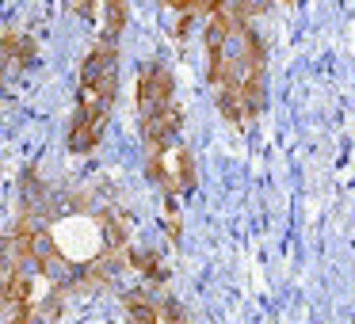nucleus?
<instances>
[{"label": "nucleus", "instance_id": "f257e3e1", "mask_svg": "<svg viewBox=\"0 0 355 324\" xmlns=\"http://www.w3.org/2000/svg\"><path fill=\"white\" fill-rule=\"evenodd\" d=\"M149 176H153L168 195H184L195 187V164H191V156H187V149L180 145V138L168 141V145L149 149Z\"/></svg>", "mask_w": 355, "mask_h": 324}, {"label": "nucleus", "instance_id": "f03ea898", "mask_svg": "<svg viewBox=\"0 0 355 324\" xmlns=\"http://www.w3.org/2000/svg\"><path fill=\"white\" fill-rule=\"evenodd\" d=\"M172 107V73L161 62H153L146 73L138 77V111L141 118L153 115V111Z\"/></svg>", "mask_w": 355, "mask_h": 324}, {"label": "nucleus", "instance_id": "7ed1b4c3", "mask_svg": "<svg viewBox=\"0 0 355 324\" xmlns=\"http://www.w3.org/2000/svg\"><path fill=\"white\" fill-rule=\"evenodd\" d=\"M69 4H73V8L80 12V16H88V12H92V4H96V0H69Z\"/></svg>", "mask_w": 355, "mask_h": 324}]
</instances>
